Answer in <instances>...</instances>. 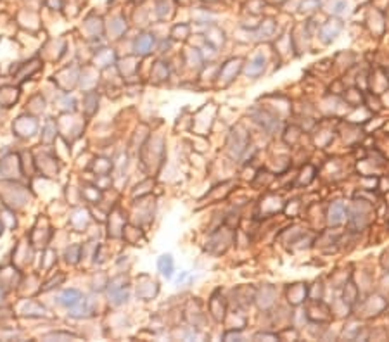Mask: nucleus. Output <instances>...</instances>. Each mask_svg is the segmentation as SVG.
<instances>
[{
  "instance_id": "f257e3e1",
  "label": "nucleus",
  "mask_w": 389,
  "mask_h": 342,
  "mask_svg": "<svg viewBox=\"0 0 389 342\" xmlns=\"http://www.w3.org/2000/svg\"><path fill=\"white\" fill-rule=\"evenodd\" d=\"M247 147H249V133H247V130L242 125L234 126V130H232V133L228 135V140H227L228 156L232 159H241L244 152L247 151Z\"/></svg>"
},
{
  "instance_id": "f03ea898",
  "label": "nucleus",
  "mask_w": 389,
  "mask_h": 342,
  "mask_svg": "<svg viewBox=\"0 0 389 342\" xmlns=\"http://www.w3.org/2000/svg\"><path fill=\"white\" fill-rule=\"evenodd\" d=\"M249 116L253 118L254 123H258L263 130H265L268 135H273V133L278 132L280 128V120H278L277 114L270 113L268 109H261V107H253L249 111Z\"/></svg>"
},
{
  "instance_id": "7ed1b4c3",
  "label": "nucleus",
  "mask_w": 389,
  "mask_h": 342,
  "mask_svg": "<svg viewBox=\"0 0 389 342\" xmlns=\"http://www.w3.org/2000/svg\"><path fill=\"white\" fill-rule=\"evenodd\" d=\"M242 66H244V61L241 57H232V59L225 61L222 64V68L218 69V75H216V82H218L220 87H228L235 78L237 75L242 71Z\"/></svg>"
},
{
  "instance_id": "20e7f679",
  "label": "nucleus",
  "mask_w": 389,
  "mask_h": 342,
  "mask_svg": "<svg viewBox=\"0 0 389 342\" xmlns=\"http://www.w3.org/2000/svg\"><path fill=\"white\" fill-rule=\"evenodd\" d=\"M370 202L367 201H354L353 207H349L348 209V218H346V221H348V225L351 226L353 230H358V228H363L365 225L368 223V220H365L363 214H368L370 213Z\"/></svg>"
},
{
  "instance_id": "39448f33",
  "label": "nucleus",
  "mask_w": 389,
  "mask_h": 342,
  "mask_svg": "<svg viewBox=\"0 0 389 342\" xmlns=\"http://www.w3.org/2000/svg\"><path fill=\"white\" fill-rule=\"evenodd\" d=\"M306 318L313 323H327V321L332 320V311L327 304H323L322 299L320 301H313L306 306Z\"/></svg>"
},
{
  "instance_id": "423d86ee",
  "label": "nucleus",
  "mask_w": 389,
  "mask_h": 342,
  "mask_svg": "<svg viewBox=\"0 0 389 342\" xmlns=\"http://www.w3.org/2000/svg\"><path fill=\"white\" fill-rule=\"evenodd\" d=\"M342 30H344V23H342L339 18L334 16L332 19H327V21L320 26L318 37H320V40H322L323 45H330L335 38L341 35Z\"/></svg>"
},
{
  "instance_id": "0eeeda50",
  "label": "nucleus",
  "mask_w": 389,
  "mask_h": 342,
  "mask_svg": "<svg viewBox=\"0 0 389 342\" xmlns=\"http://www.w3.org/2000/svg\"><path fill=\"white\" fill-rule=\"evenodd\" d=\"M253 35L258 42H272L277 35V23L272 18L259 19L258 26L253 30Z\"/></svg>"
},
{
  "instance_id": "6e6552de",
  "label": "nucleus",
  "mask_w": 389,
  "mask_h": 342,
  "mask_svg": "<svg viewBox=\"0 0 389 342\" xmlns=\"http://www.w3.org/2000/svg\"><path fill=\"white\" fill-rule=\"evenodd\" d=\"M285 297H287L289 304L297 308V306H301L308 299V285L304 282L289 283L287 290H285Z\"/></svg>"
},
{
  "instance_id": "1a4fd4ad",
  "label": "nucleus",
  "mask_w": 389,
  "mask_h": 342,
  "mask_svg": "<svg viewBox=\"0 0 389 342\" xmlns=\"http://www.w3.org/2000/svg\"><path fill=\"white\" fill-rule=\"evenodd\" d=\"M348 218V207L342 201H334L327 209V225L329 226H339Z\"/></svg>"
},
{
  "instance_id": "9d476101",
  "label": "nucleus",
  "mask_w": 389,
  "mask_h": 342,
  "mask_svg": "<svg viewBox=\"0 0 389 342\" xmlns=\"http://www.w3.org/2000/svg\"><path fill=\"white\" fill-rule=\"evenodd\" d=\"M277 299V289L270 283H265L259 290H256V295H254V302L258 304L259 309H270L273 304H275Z\"/></svg>"
},
{
  "instance_id": "9b49d317",
  "label": "nucleus",
  "mask_w": 389,
  "mask_h": 342,
  "mask_svg": "<svg viewBox=\"0 0 389 342\" xmlns=\"http://www.w3.org/2000/svg\"><path fill=\"white\" fill-rule=\"evenodd\" d=\"M209 313H211V316L218 323H222V321H225V318H227V301H225V297L220 290H216L211 295V299H209Z\"/></svg>"
},
{
  "instance_id": "f8f14e48",
  "label": "nucleus",
  "mask_w": 389,
  "mask_h": 342,
  "mask_svg": "<svg viewBox=\"0 0 389 342\" xmlns=\"http://www.w3.org/2000/svg\"><path fill=\"white\" fill-rule=\"evenodd\" d=\"M266 69V57L263 54H256L251 61H247V64L242 66V71L247 78H259Z\"/></svg>"
},
{
  "instance_id": "ddd939ff",
  "label": "nucleus",
  "mask_w": 389,
  "mask_h": 342,
  "mask_svg": "<svg viewBox=\"0 0 389 342\" xmlns=\"http://www.w3.org/2000/svg\"><path fill=\"white\" fill-rule=\"evenodd\" d=\"M387 302L384 297H380V295H370L368 299H365L363 304H361V309H363V316H375V314L382 313L384 309H386Z\"/></svg>"
},
{
  "instance_id": "4468645a",
  "label": "nucleus",
  "mask_w": 389,
  "mask_h": 342,
  "mask_svg": "<svg viewBox=\"0 0 389 342\" xmlns=\"http://www.w3.org/2000/svg\"><path fill=\"white\" fill-rule=\"evenodd\" d=\"M235 294V304L239 306V308L246 309L249 308L251 304L254 302V295H256V290L253 289V287H237V289L234 290Z\"/></svg>"
},
{
  "instance_id": "2eb2a0df",
  "label": "nucleus",
  "mask_w": 389,
  "mask_h": 342,
  "mask_svg": "<svg viewBox=\"0 0 389 342\" xmlns=\"http://www.w3.org/2000/svg\"><path fill=\"white\" fill-rule=\"evenodd\" d=\"M206 42H208L209 45H213V47L220 49L225 45V42H227V37H225V32L222 28H218L216 25H208V30H206Z\"/></svg>"
},
{
  "instance_id": "dca6fc26",
  "label": "nucleus",
  "mask_w": 389,
  "mask_h": 342,
  "mask_svg": "<svg viewBox=\"0 0 389 342\" xmlns=\"http://www.w3.org/2000/svg\"><path fill=\"white\" fill-rule=\"evenodd\" d=\"M342 95H344V102L349 107H353V109H358V107H361L365 104V94L361 88H356V87L344 88Z\"/></svg>"
},
{
  "instance_id": "f3484780",
  "label": "nucleus",
  "mask_w": 389,
  "mask_h": 342,
  "mask_svg": "<svg viewBox=\"0 0 389 342\" xmlns=\"http://www.w3.org/2000/svg\"><path fill=\"white\" fill-rule=\"evenodd\" d=\"M259 209H261V214L266 216V214H275L278 211H284V204H282L280 197H277V195H266L259 202Z\"/></svg>"
},
{
  "instance_id": "a211bd4d",
  "label": "nucleus",
  "mask_w": 389,
  "mask_h": 342,
  "mask_svg": "<svg viewBox=\"0 0 389 342\" xmlns=\"http://www.w3.org/2000/svg\"><path fill=\"white\" fill-rule=\"evenodd\" d=\"M358 297H360L358 285H354V282L348 280V282L344 283V289H342V301H344L349 308H353V306L358 302Z\"/></svg>"
},
{
  "instance_id": "6ab92c4d",
  "label": "nucleus",
  "mask_w": 389,
  "mask_h": 342,
  "mask_svg": "<svg viewBox=\"0 0 389 342\" xmlns=\"http://www.w3.org/2000/svg\"><path fill=\"white\" fill-rule=\"evenodd\" d=\"M152 47H154V37L149 33L140 35V37L135 40V52L139 54V56H147V54L152 51Z\"/></svg>"
},
{
  "instance_id": "aec40b11",
  "label": "nucleus",
  "mask_w": 389,
  "mask_h": 342,
  "mask_svg": "<svg viewBox=\"0 0 389 342\" xmlns=\"http://www.w3.org/2000/svg\"><path fill=\"white\" fill-rule=\"evenodd\" d=\"M158 268H159V271H161V275H165L166 278H171L173 270H175V263H173V257H171V254H163L161 257H159Z\"/></svg>"
},
{
  "instance_id": "412c9836",
  "label": "nucleus",
  "mask_w": 389,
  "mask_h": 342,
  "mask_svg": "<svg viewBox=\"0 0 389 342\" xmlns=\"http://www.w3.org/2000/svg\"><path fill=\"white\" fill-rule=\"evenodd\" d=\"M349 13V0H332L330 2V14L341 18Z\"/></svg>"
},
{
  "instance_id": "4be33fe9",
  "label": "nucleus",
  "mask_w": 389,
  "mask_h": 342,
  "mask_svg": "<svg viewBox=\"0 0 389 342\" xmlns=\"http://www.w3.org/2000/svg\"><path fill=\"white\" fill-rule=\"evenodd\" d=\"M320 7H322V0H301V4L297 6V9H299V13L310 16V14L316 13Z\"/></svg>"
},
{
  "instance_id": "5701e85b",
  "label": "nucleus",
  "mask_w": 389,
  "mask_h": 342,
  "mask_svg": "<svg viewBox=\"0 0 389 342\" xmlns=\"http://www.w3.org/2000/svg\"><path fill=\"white\" fill-rule=\"evenodd\" d=\"M61 302H63L64 306L75 308L78 302H82V295H80V292H76V290H66L63 295H61Z\"/></svg>"
},
{
  "instance_id": "b1692460",
  "label": "nucleus",
  "mask_w": 389,
  "mask_h": 342,
  "mask_svg": "<svg viewBox=\"0 0 389 342\" xmlns=\"http://www.w3.org/2000/svg\"><path fill=\"white\" fill-rule=\"evenodd\" d=\"M351 273H346V270H335L332 275H330V282H332L334 289H341L344 287V283L349 280Z\"/></svg>"
},
{
  "instance_id": "393cba45",
  "label": "nucleus",
  "mask_w": 389,
  "mask_h": 342,
  "mask_svg": "<svg viewBox=\"0 0 389 342\" xmlns=\"http://www.w3.org/2000/svg\"><path fill=\"white\" fill-rule=\"evenodd\" d=\"M322 297H323V283L322 282H315L313 285H308V299L320 301Z\"/></svg>"
},
{
  "instance_id": "a878e982",
  "label": "nucleus",
  "mask_w": 389,
  "mask_h": 342,
  "mask_svg": "<svg viewBox=\"0 0 389 342\" xmlns=\"http://www.w3.org/2000/svg\"><path fill=\"white\" fill-rule=\"evenodd\" d=\"M201 57H203V61H208V59H215L216 56H218V49L213 47V45H209L208 42L201 47Z\"/></svg>"
},
{
  "instance_id": "bb28decb",
  "label": "nucleus",
  "mask_w": 389,
  "mask_h": 342,
  "mask_svg": "<svg viewBox=\"0 0 389 342\" xmlns=\"http://www.w3.org/2000/svg\"><path fill=\"white\" fill-rule=\"evenodd\" d=\"M278 335V340H285V339H292V340H297L299 339V333H297L296 328H291V326H285L282 332L277 333Z\"/></svg>"
},
{
  "instance_id": "cd10ccee",
  "label": "nucleus",
  "mask_w": 389,
  "mask_h": 342,
  "mask_svg": "<svg viewBox=\"0 0 389 342\" xmlns=\"http://www.w3.org/2000/svg\"><path fill=\"white\" fill-rule=\"evenodd\" d=\"M171 37L177 38V40H184V38L189 37V26L187 25H178L173 28V32H171Z\"/></svg>"
},
{
  "instance_id": "c85d7f7f",
  "label": "nucleus",
  "mask_w": 389,
  "mask_h": 342,
  "mask_svg": "<svg viewBox=\"0 0 389 342\" xmlns=\"http://www.w3.org/2000/svg\"><path fill=\"white\" fill-rule=\"evenodd\" d=\"M223 340H242V328H230L223 333Z\"/></svg>"
},
{
  "instance_id": "c756f323",
  "label": "nucleus",
  "mask_w": 389,
  "mask_h": 342,
  "mask_svg": "<svg viewBox=\"0 0 389 342\" xmlns=\"http://www.w3.org/2000/svg\"><path fill=\"white\" fill-rule=\"evenodd\" d=\"M254 340H278L277 333H268V332H258L253 335Z\"/></svg>"
},
{
  "instance_id": "7c9ffc66",
  "label": "nucleus",
  "mask_w": 389,
  "mask_h": 342,
  "mask_svg": "<svg viewBox=\"0 0 389 342\" xmlns=\"http://www.w3.org/2000/svg\"><path fill=\"white\" fill-rule=\"evenodd\" d=\"M380 264H382L384 270L389 271V249L382 252V257H380Z\"/></svg>"
},
{
  "instance_id": "2f4dec72",
  "label": "nucleus",
  "mask_w": 389,
  "mask_h": 342,
  "mask_svg": "<svg viewBox=\"0 0 389 342\" xmlns=\"http://www.w3.org/2000/svg\"><path fill=\"white\" fill-rule=\"evenodd\" d=\"M265 2H268V4H273V6H277V4H278V6H280V4H284L285 0H265Z\"/></svg>"
},
{
  "instance_id": "473e14b6",
  "label": "nucleus",
  "mask_w": 389,
  "mask_h": 342,
  "mask_svg": "<svg viewBox=\"0 0 389 342\" xmlns=\"http://www.w3.org/2000/svg\"><path fill=\"white\" fill-rule=\"evenodd\" d=\"M135 2H142V0H135Z\"/></svg>"
}]
</instances>
